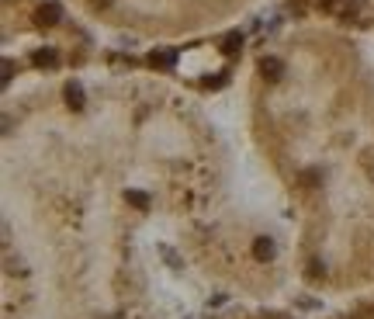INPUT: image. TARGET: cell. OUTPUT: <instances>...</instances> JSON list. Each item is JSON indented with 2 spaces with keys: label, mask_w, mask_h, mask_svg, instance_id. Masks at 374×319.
<instances>
[{
  "label": "cell",
  "mask_w": 374,
  "mask_h": 319,
  "mask_svg": "<svg viewBox=\"0 0 374 319\" xmlns=\"http://www.w3.org/2000/svg\"><path fill=\"white\" fill-rule=\"evenodd\" d=\"M232 156L174 73L97 52L3 77L7 319H153L132 222L160 209L225 215Z\"/></svg>",
  "instance_id": "1"
},
{
  "label": "cell",
  "mask_w": 374,
  "mask_h": 319,
  "mask_svg": "<svg viewBox=\"0 0 374 319\" xmlns=\"http://www.w3.org/2000/svg\"><path fill=\"white\" fill-rule=\"evenodd\" d=\"M91 31L149 45V49H190L232 35L264 0H63Z\"/></svg>",
  "instance_id": "3"
},
{
  "label": "cell",
  "mask_w": 374,
  "mask_h": 319,
  "mask_svg": "<svg viewBox=\"0 0 374 319\" xmlns=\"http://www.w3.org/2000/svg\"><path fill=\"white\" fill-rule=\"evenodd\" d=\"M246 139L298 218L301 278L374 281V52L357 35L291 21L243 59Z\"/></svg>",
  "instance_id": "2"
},
{
  "label": "cell",
  "mask_w": 374,
  "mask_h": 319,
  "mask_svg": "<svg viewBox=\"0 0 374 319\" xmlns=\"http://www.w3.org/2000/svg\"><path fill=\"white\" fill-rule=\"evenodd\" d=\"M294 21L329 24L374 42V0H284Z\"/></svg>",
  "instance_id": "4"
}]
</instances>
